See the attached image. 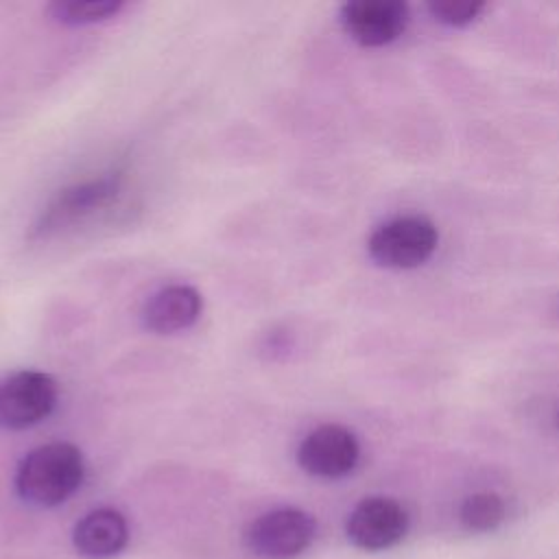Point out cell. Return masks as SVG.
I'll list each match as a JSON object with an SVG mask.
<instances>
[{"instance_id":"obj_1","label":"cell","mask_w":559,"mask_h":559,"mask_svg":"<svg viewBox=\"0 0 559 559\" xmlns=\"http://www.w3.org/2000/svg\"><path fill=\"white\" fill-rule=\"evenodd\" d=\"M85 463L76 445L50 441L31 450L17 465L15 491L35 507H55L68 500L83 483Z\"/></svg>"},{"instance_id":"obj_2","label":"cell","mask_w":559,"mask_h":559,"mask_svg":"<svg viewBox=\"0 0 559 559\" xmlns=\"http://www.w3.org/2000/svg\"><path fill=\"white\" fill-rule=\"evenodd\" d=\"M439 231L430 218L406 214L378 225L367 240V251L384 269H415L435 253Z\"/></svg>"},{"instance_id":"obj_3","label":"cell","mask_w":559,"mask_h":559,"mask_svg":"<svg viewBox=\"0 0 559 559\" xmlns=\"http://www.w3.org/2000/svg\"><path fill=\"white\" fill-rule=\"evenodd\" d=\"M317 522L310 513L282 507L255 518L245 531V546L260 559H295L314 539Z\"/></svg>"},{"instance_id":"obj_4","label":"cell","mask_w":559,"mask_h":559,"mask_svg":"<svg viewBox=\"0 0 559 559\" xmlns=\"http://www.w3.org/2000/svg\"><path fill=\"white\" fill-rule=\"evenodd\" d=\"M57 382L50 373L24 369L0 382V426L24 430L44 421L57 404Z\"/></svg>"},{"instance_id":"obj_5","label":"cell","mask_w":559,"mask_h":559,"mask_svg":"<svg viewBox=\"0 0 559 559\" xmlns=\"http://www.w3.org/2000/svg\"><path fill=\"white\" fill-rule=\"evenodd\" d=\"M360 456L356 435L341 424H323L310 430L299 448V467L317 478H341L349 474Z\"/></svg>"},{"instance_id":"obj_6","label":"cell","mask_w":559,"mask_h":559,"mask_svg":"<svg viewBox=\"0 0 559 559\" xmlns=\"http://www.w3.org/2000/svg\"><path fill=\"white\" fill-rule=\"evenodd\" d=\"M408 528V515L400 502L384 496L360 500L345 524L349 542L360 550H384L395 546Z\"/></svg>"},{"instance_id":"obj_7","label":"cell","mask_w":559,"mask_h":559,"mask_svg":"<svg viewBox=\"0 0 559 559\" xmlns=\"http://www.w3.org/2000/svg\"><path fill=\"white\" fill-rule=\"evenodd\" d=\"M408 22L402 0H352L341 7L345 33L360 46L378 48L397 39Z\"/></svg>"},{"instance_id":"obj_8","label":"cell","mask_w":559,"mask_h":559,"mask_svg":"<svg viewBox=\"0 0 559 559\" xmlns=\"http://www.w3.org/2000/svg\"><path fill=\"white\" fill-rule=\"evenodd\" d=\"M118 194V179L100 177L83 183H74L66 190H61L52 203L41 212L35 234L48 236L52 231L66 229L68 225H74L83 221L85 216L98 212L100 207L109 205Z\"/></svg>"},{"instance_id":"obj_9","label":"cell","mask_w":559,"mask_h":559,"mask_svg":"<svg viewBox=\"0 0 559 559\" xmlns=\"http://www.w3.org/2000/svg\"><path fill=\"white\" fill-rule=\"evenodd\" d=\"M203 310V297L188 284H170L153 293L142 308V325L155 334H175L194 325Z\"/></svg>"},{"instance_id":"obj_10","label":"cell","mask_w":559,"mask_h":559,"mask_svg":"<svg viewBox=\"0 0 559 559\" xmlns=\"http://www.w3.org/2000/svg\"><path fill=\"white\" fill-rule=\"evenodd\" d=\"M127 539L129 528L124 518L107 507L90 511L76 522L72 533L74 548L85 559H111L124 548Z\"/></svg>"},{"instance_id":"obj_11","label":"cell","mask_w":559,"mask_h":559,"mask_svg":"<svg viewBox=\"0 0 559 559\" xmlns=\"http://www.w3.org/2000/svg\"><path fill=\"white\" fill-rule=\"evenodd\" d=\"M124 7L122 0H59L50 2L46 11L50 17L66 26H83L114 17Z\"/></svg>"},{"instance_id":"obj_12","label":"cell","mask_w":559,"mask_h":559,"mask_svg":"<svg viewBox=\"0 0 559 559\" xmlns=\"http://www.w3.org/2000/svg\"><path fill=\"white\" fill-rule=\"evenodd\" d=\"M459 518L467 531L487 533L504 520V502L493 491H478L461 502Z\"/></svg>"},{"instance_id":"obj_13","label":"cell","mask_w":559,"mask_h":559,"mask_svg":"<svg viewBox=\"0 0 559 559\" xmlns=\"http://www.w3.org/2000/svg\"><path fill=\"white\" fill-rule=\"evenodd\" d=\"M430 15L445 26H467L483 11V2L476 0H432L428 4Z\"/></svg>"},{"instance_id":"obj_14","label":"cell","mask_w":559,"mask_h":559,"mask_svg":"<svg viewBox=\"0 0 559 559\" xmlns=\"http://www.w3.org/2000/svg\"><path fill=\"white\" fill-rule=\"evenodd\" d=\"M555 419H557V426H559V411H557V415H555Z\"/></svg>"}]
</instances>
